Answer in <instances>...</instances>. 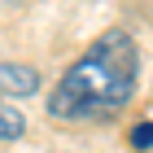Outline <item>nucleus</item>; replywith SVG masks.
<instances>
[{
  "instance_id": "f257e3e1",
  "label": "nucleus",
  "mask_w": 153,
  "mask_h": 153,
  "mask_svg": "<svg viewBox=\"0 0 153 153\" xmlns=\"http://www.w3.org/2000/svg\"><path fill=\"white\" fill-rule=\"evenodd\" d=\"M140 53L127 31H105L48 92V114L57 123H109L136 92Z\"/></svg>"
},
{
  "instance_id": "f03ea898",
  "label": "nucleus",
  "mask_w": 153,
  "mask_h": 153,
  "mask_svg": "<svg viewBox=\"0 0 153 153\" xmlns=\"http://www.w3.org/2000/svg\"><path fill=\"white\" fill-rule=\"evenodd\" d=\"M39 92V70L35 66H0V96H35Z\"/></svg>"
},
{
  "instance_id": "7ed1b4c3",
  "label": "nucleus",
  "mask_w": 153,
  "mask_h": 153,
  "mask_svg": "<svg viewBox=\"0 0 153 153\" xmlns=\"http://www.w3.org/2000/svg\"><path fill=\"white\" fill-rule=\"evenodd\" d=\"M26 131V118H22V109H13L4 96H0V144L4 140H18Z\"/></svg>"
},
{
  "instance_id": "20e7f679",
  "label": "nucleus",
  "mask_w": 153,
  "mask_h": 153,
  "mask_svg": "<svg viewBox=\"0 0 153 153\" xmlns=\"http://www.w3.org/2000/svg\"><path fill=\"white\" fill-rule=\"evenodd\" d=\"M131 144H136V149H153V123H136V131H131Z\"/></svg>"
}]
</instances>
